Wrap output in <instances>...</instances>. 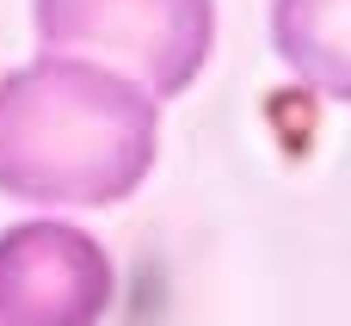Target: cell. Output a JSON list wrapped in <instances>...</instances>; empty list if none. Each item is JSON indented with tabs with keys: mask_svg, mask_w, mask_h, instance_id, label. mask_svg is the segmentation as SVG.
<instances>
[{
	"mask_svg": "<svg viewBox=\"0 0 351 326\" xmlns=\"http://www.w3.org/2000/svg\"><path fill=\"white\" fill-rule=\"evenodd\" d=\"M160 154V105L130 80L37 55L0 74V191L43 210H111Z\"/></svg>",
	"mask_w": 351,
	"mask_h": 326,
	"instance_id": "1",
	"label": "cell"
},
{
	"mask_svg": "<svg viewBox=\"0 0 351 326\" xmlns=\"http://www.w3.org/2000/svg\"><path fill=\"white\" fill-rule=\"evenodd\" d=\"M43 55L130 74L136 92L179 99L216 49V0H31Z\"/></svg>",
	"mask_w": 351,
	"mask_h": 326,
	"instance_id": "2",
	"label": "cell"
},
{
	"mask_svg": "<svg viewBox=\"0 0 351 326\" xmlns=\"http://www.w3.org/2000/svg\"><path fill=\"white\" fill-rule=\"evenodd\" d=\"M117 271L74 222L0 228V326H105Z\"/></svg>",
	"mask_w": 351,
	"mask_h": 326,
	"instance_id": "3",
	"label": "cell"
},
{
	"mask_svg": "<svg viewBox=\"0 0 351 326\" xmlns=\"http://www.w3.org/2000/svg\"><path fill=\"white\" fill-rule=\"evenodd\" d=\"M271 43L321 99L351 92V0H271Z\"/></svg>",
	"mask_w": 351,
	"mask_h": 326,
	"instance_id": "4",
	"label": "cell"
}]
</instances>
